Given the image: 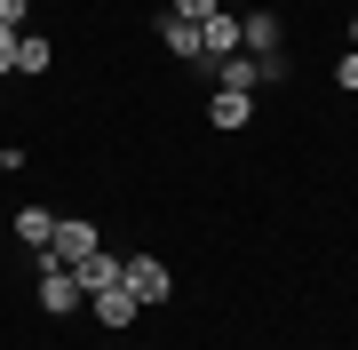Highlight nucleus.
<instances>
[{
  "instance_id": "4",
  "label": "nucleus",
  "mask_w": 358,
  "mask_h": 350,
  "mask_svg": "<svg viewBox=\"0 0 358 350\" xmlns=\"http://www.w3.org/2000/svg\"><path fill=\"white\" fill-rule=\"evenodd\" d=\"M120 279H128V263L103 255V247H96L88 263H72V286H80V295H103V286H120Z\"/></svg>"
},
{
  "instance_id": "13",
  "label": "nucleus",
  "mask_w": 358,
  "mask_h": 350,
  "mask_svg": "<svg viewBox=\"0 0 358 350\" xmlns=\"http://www.w3.org/2000/svg\"><path fill=\"white\" fill-rule=\"evenodd\" d=\"M167 16H183V24H207V16H215V0H176Z\"/></svg>"
},
{
  "instance_id": "7",
  "label": "nucleus",
  "mask_w": 358,
  "mask_h": 350,
  "mask_svg": "<svg viewBox=\"0 0 358 350\" xmlns=\"http://www.w3.org/2000/svg\"><path fill=\"white\" fill-rule=\"evenodd\" d=\"M88 302H96V319H103V326H128V319L143 311V302L128 295V279H120V286H103V295H88Z\"/></svg>"
},
{
  "instance_id": "11",
  "label": "nucleus",
  "mask_w": 358,
  "mask_h": 350,
  "mask_svg": "<svg viewBox=\"0 0 358 350\" xmlns=\"http://www.w3.org/2000/svg\"><path fill=\"white\" fill-rule=\"evenodd\" d=\"M239 40H247V48H279V16H239Z\"/></svg>"
},
{
  "instance_id": "9",
  "label": "nucleus",
  "mask_w": 358,
  "mask_h": 350,
  "mask_svg": "<svg viewBox=\"0 0 358 350\" xmlns=\"http://www.w3.org/2000/svg\"><path fill=\"white\" fill-rule=\"evenodd\" d=\"M16 239L48 255V247H56V215H48V207H24V215H16Z\"/></svg>"
},
{
  "instance_id": "15",
  "label": "nucleus",
  "mask_w": 358,
  "mask_h": 350,
  "mask_svg": "<svg viewBox=\"0 0 358 350\" xmlns=\"http://www.w3.org/2000/svg\"><path fill=\"white\" fill-rule=\"evenodd\" d=\"M334 80H343V88H358V48L343 56V64H334Z\"/></svg>"
},
{
  "instance_id": "12",
  "label": "nucleus",
  "mask_w": 358,
  "mask_h": 350,
  "mask_svg": "<svg viewBox=\"0 0 358 350\" xmlns=\"http://www.w3.org/2000/svg\"><path fill=\"white\" fill-rule=\"evenodd\" d=\"M159 40H167V48L183 56V64L199 56V24H183V16H167V24H159Z\"/></svg>"
},
{
  "instance_id": "2",
  "label": "nucleus",
  "mask_w": 358,
  "mask_h": 350,
  "mask_svg": "<svg viewBox=\"0 0 358 350\" xmlns=\"http://www.w3.org/2000/svg\"><path fill=\"white\" fill-rule=\"evenodd\" d=\"M96 247H103V231H96V223H80V215H72V223H56V247H48V255H56V263L72 271V263H88Z\"/></svg>"
},
{
  "instance_id": "3",
  "label": "nucleus",
  "mask_w": 358,
  "mask_h": 350,
  "mask_svg": "<svg viewBox=\"0 0 358 350\" xmlns=\"http://www.w3.org/2000/svg\"><path fill=\"white\" fill-rule=\"evenodd\" d=\"M231 48H239V16H223V8H215V16L199 24V56H192V64H223Z\"/></svg>"
},
{
  "instance_id": "16",
  "label": "nucleus",
  "mask_w": 358,
  "mask_h": 350,
  "mask_svg": "<svg viewBox=\"0 0 358 350\" xmlns=\"http://www.w3.org/2000/svg\"><path fill=\"white\" fill-rule=\"evenodd\" d=\"M0 24H24V0H0Z\"/></svg>"
},
{
  "instance_id": "1",
  "label": "nucleus",
  "mask_w": 358,
  "mask_h": 350,
  "mask_svg": "<svg viewBox=\"0 0 358 350\" xmlns=\"http://www.w3.org/2000/svg\"><path fill=\"white\" fill-rule=\"evenodd\" d=\"M80 302H88V295L72 286V271H64L56 255H40V311H56V319H64V311H80Z\"/></svg>"
},
{
  "instance_id": "6",
  "label": "nucleus",
  "mask_w": 358,
  "mask_h": 350,
  "mask_svg": "<svg viewBox=\"0 0 358 350\" xmlns=\"http://www.w3.org/2000/svg\"><path fill=\"white\" fill-rule=\"evenodd\" d=\"M128 295H136V302H159V295H167V263L136 255V263H128Z\"/></svg>"
},
{
  "instance_id": "8",
  "label": "nucleus",
  "mask_w": 358,
  "mask_h": 350,
  "mask_svg": "<svg viewBox=\"0 0 358 350\" xmlns=\"http://www.w3.org/2000/svg\"><path fill=\"white\" fill-rule=\"evenodd\" d=\"M207 119H215V128H247V119H255V96H231V88H215Z\"/></svg>"
},
{
  "instance_id": "14",
  "label": "nucleus",
  "mask_w": 358,
  "mask_h": 350,
  "mask_svg": "<svg viewBox=\"0 0 358 350\" xmlns=\"http://www.w3.org/2000/svg\"><path fill=\"white\" fill-rule=\"evenodd\" d=\"M0 72H16V24H0Z\"/></svg>"
},
{
  "instance_id": "17",
  "label": "nucleus",
  "mask_w": 358,
  "mask_h": 350,
  "mask_svg": "<svg viewBox=\"0 0 358 350\" xmlns=\"http://www.w3.org/2000/svg\"><path fill=\"white\" fill-rule=\"evenodd\" d=\"M350 48H358V24H350Z\"/></svg>"
},
{
  "instance_id": "5",
  "label": "nucleus",
  "mask_w": 358,
  "mask_h": 350,
  "mask_svg": "<svg viewBox=\"0 0 358 350\" xmlns=\"http://www.w3.org/2000/svg\"><path fill=\"white\" fill-rule=\"evenodd\" d=\"M271 64H255V56H223L215 64V88H231V96H255V80H263Z\"/></svg>"
},
{
  "instance_id": "10",
  "label": "nucleus",
  "mask_w": 358,
  "mask_h": 350,
  "mask_svg": "<svg viewBox=\"0 0 358 350\" xmlns=\"http://www.w3.org/2000/svg\"><path fill=\"white\" fill-rule=\"evenodd\" d=\"M48 64H56V48H48V40L16 32V72H48Z\"/></svg>"
},
{
  "instance_id": "18",
  "label": "nucleus",
  "mask_w": 358,
  "mask_h": 350,
  "mask_svg": "<svg viewBox=\"0 0 358 350\" xmlns=\"http://www.w3.org/2000/svg\"><path fill=\"white\" fill-rule=\"evenodd\" d=\"M0 175H8V168H0Z\"/></svg>"
}]
</instances>
